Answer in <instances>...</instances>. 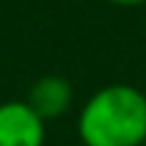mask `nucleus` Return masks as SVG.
Instances as JSON below:
<instances>
[{
  "instance_id": "f257e3e1",
  "label": "nucleus",
  "mask_w": 146,
  "mask_h": 146,
  "mask_svg": "<svg viewBox=\"0 0 146 146\" xmlns=\"http://www.w3.org/2000/svg\"><path fill=\"white\" fill-rule=\"evenodd\" d=\"M84 146H143L146 95L133 84H108L89 95L76 119Z\"/></svg>"
},
{
  "instance_id": "f03ea898",
  "label": "nucleus",
  "mask_w": 146,
  "mask_h": 146,
  "mask_svg": "<svg viewBox=\"0 0 146 146\" xmlns=\"http://www.w3.org/2000/svg\"><path fill=\"white\" fill-rule=\"evenodd\" d=\"M43 141L46 122L25 100L0 103V146H43Z\"/></svg>"
},
{
  "instance_id": "7ed1b4c3",
  "label": "nucleus",
  "mask_w": 146,
  "mask_h": 146,
  "mask_svg": "<svg viewBox=\"0 0 146 146\" xmlns=\"http://www.w3.org/2000/svg\"><path fill=\"white\" fill-rule=\"evenodd\" d=\"M25 103L41 116L43 122H57L62 119L73 106V84L60 73H46L35 78L25 95Z\"/></svg>"
},
{
  "instance_id": "20e7f679",
  "label": "nucleus",
  "mask_w": 146,
  "mask_h": 146,
  "mask_svg": "<svg viewBox=\"0 0 146 146\" xmlns=\"http://www.w3.org/2000/svg\"><path fill=\"white\" fill-rule=\"evenodd\" d=\"M108 3H114V5H141L146 0H108Z\"/></svg>"
}]
</instances>
